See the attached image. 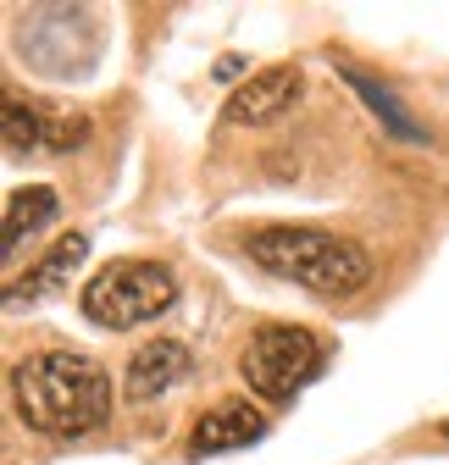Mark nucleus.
Masks as SVG:
<instances>
[{"label":"nucleus","instance_id":"f257e3e1","mask_svg":"<svg viewBox=\"0 0 449 465\" xmlns=\"http://www.w3.org/2000/svg\"><path fill=\"white\" fill-rule=\"evenodd\" d=\"M12 393H17V416L50 438H84L111 416L105 371L73 349H39V355L17 361Z\"/></svg>","mask_w":449,"mask_h":465},{"label":"nucleus","instance_id":"f03ea898","mask_svg":"<svg viewBox=\"0 0 449 465\" xmlns=\"http://www.w3.org/2000/svg\"><path fill=\"white\" fill-rule=\"evenodd\" d=\"M244 255L272 272V277H289L300 288L322 300H350L355 288L372 277L366 255L339 239V232H322V227H255L244 239Z\"/></svg>","mask_w":449,"mask_h":465},{"label":"nucleus","instance_id":"7ed1b4c3","mask_svg":"<svg viewBox=\"0 0 449 465\" xmlns=\"http://www.w3.org/2000/svg\"><path fill=\"white\" fill-rule=\"evenodd\" d=\"M178 300V282L161 261H111L100 266L89 282H84V316L95 327H139V322H155L161 311H173Z\"/></svg>","mask_w":449,"mask_h":465},{"label":"nucleus","instance_id":"20e7f679","mask_svg":"<svg viewBox=\"0 0 449 465\" xmlns=\"http://www.w3.org/2000/svg\"><path fill=\"white\" fill-rule=\"evenodd\" d=\"M316 371H322V343L305 327H284V322L261 327L239 355V377L261 399H294Z\"/></svg>","mask_w":449,"mask_h":465},{"label":"nucleus","instance_id":"39448f33","mask_svg":"<svg viewBox=\"0 0 449 465\" xmlns=\"http://www.w3.org/2000/svg\"><path fill=\"white\" fill-rule=\"evenodd\" d=\"M0 128H6V150L12 155H34V150H73L84 139L78 116H45L39 105L6 94V111H0Z\"/></svg>","mask_w":449,"mask_h":465},{"label":"nucleus","instance_id":"423d86ee","mask_svg":"<svg viewBox=\"0 0 449 465\" xmlns=\"http://www.w3.org/2000/svg\"><path fill=\"white\" fill-rule=\"evenodd\" d=\"M184 377H189V349L178 338H150V343L134 349V361L123 371V393L134 404H150L161 393H173Z\"/></svg>","mask_w":449,"mask_h":465},{"label":"nucleus","instance_id":"0eeeda50","mask_svg":"<svg viewBox=\"0 0 449 465\" xmlns=\"http://www.w3.org/2000/svg\"><path fill=\"white\" fill-rule=\"evenodd\" d=\"M294 100H300V67H266L228 94V123H239V128L277 123Z\"/></svg>","mask_w":449,"mask_h":465},{"label":"nucleus","instance_id":"6e6552de","mask_svg":"<svg viewBox=\"0 0 449 465\" xmlns=\"http://www.w3.org/2000/svg\"><path fill=\"white\" fill-rule=\"evenodd\" d=\"M261 432H266V416L255 411V404H244V399H222L216 411H205V416L195 421L189 454H195V460H205V454H228V449L255 443Z\"/></svg>","mask_w":449,"mask_h":465},{"label":"nucleus","instance_id":"1a4fd4ad","mask_svg":"<svg viewBox=\"0 0 449 465\" xmlns=\"http://www.w3.org/2000/svg\"><path fill=\"white\" fill-rule=\"evenodd\" d=\"M339 73H344V84L372 105V116H377L388 134H400V139H411V144H416V139H427V134H422V123H416V116H411L400 100H394V89H383L377 78H366V73H355V67H339Z\"/></svg>","mask_w":449,"mask_h":465},{"label":"nucleus","instance_id":"9d476101","mask_svg":"<svg viewBox=\"0 0 449 465\" xmlns=\"http://www.w3.org/2000/svg\"><path fill=\"white\" fill-rule=\"evenodd\" d=\"M84 255H89V239H84V232H67V239H55V250H50V255H45V261H39V266L17 282V288H6V300L17 305L23 294H50V288L62 282V277H67Z\"/></svg>","mask_w":449,"mask_h":465},{"label":"nucleus","instance_id":"9b49d317","mask_svg":"<svg viewBox=\"0 0 449 465\" xmlns=\"http://www.w3.org/2000/svg\"><path fill=\"white\" fill-rule=\"evenodd\" d=\"M50 216H55V194H50V189H12V194H6V227H0V232H6V239H0V250L12 255L28 232H39Z\"/></svg>","mask_w":449,"mask_h":465}]
</instances>
